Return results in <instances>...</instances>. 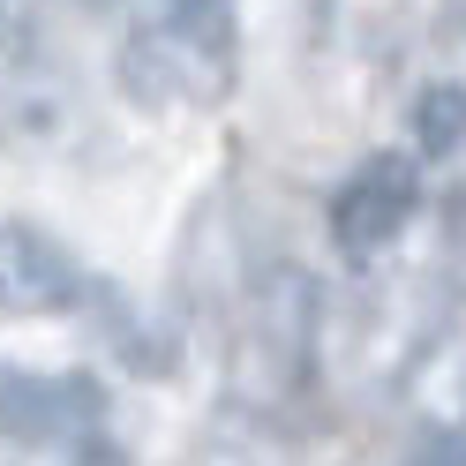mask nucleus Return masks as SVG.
Here are the masks:
<instances>
[{
  "mask_svg": "<svg viewBox=\"0 0 466 466\" xmlns=\"http://www.w3.org/2000/svg\"><path fill=\"white\" fill-rule=\"evenodd\" d=\"M414 211H421V166L406 151H376L331 196V241H339V256L369 264V256H384L414 226Z\"/></svg>",
  "mask_w": 466,
  "mask_h": 466,
  "instance_id": "1",
  "label": "nucleus"
},
{
  "mask_svg": "<svg viewBox=\"0 0 466 466\" xmlns=\"http://www.w3.org/2000/svg\"><path fill=\"white\" fill-rule=\"evenodd\" d=\"M106 421V384L98 376H46L23 361H0V444H53Z\"/></svg>",
  "mask_w": 466,
  "mask_h": 466,
  "instance_id": "2",
  "label": "nucleus"
},
{
  "mask_svg": "<svg viewBox=\"0 0 466 466\" xmlns=\"http://www.w3.org/2000/svg\"><path fill=\"white\" fill-rule=\"evenodd\" d=\"M91 279L46 226L0 218V316H68Z\"/></svg>",
  "mask_w": 466,
  "mask_h": 466,
  "instance_id": "3",
  "label": "nucleus"
},
{
  "mask_svg": "<svg viewBox=\"0 0 466 466\" xmlns=\"http://www.w3.org/2000/svg\"><path fill=\"white\" fill-rule=\"evenodd\" d=\"M196 61H188V46L166 31V23H136V31L121 38V91L143 106V113H166V106H181L196 91Z\"/></svg>",
  "mask_w": 466,
  "mask_h": 466,
  "instance_id": "4",
  "label": "nucleus"
},
{
  "mask_svg": "<svg viewBox=\"0 0 466 466\" xmlns=\"http://www.w3.org/2000/svg\"><path fill=\"white\" fill-rule=\"evenodd\" d=\"M158 23L188 46L196 76L211 83L233 76V0H158Z\"/></svg>",
  "mask_w": 466,
  "mask_h": 466,
  "instance_id": "5",
  "label": "nucleus"
},
{
  "mask_svg": "<svg viewBox=\"0 0 466 466\" xmlns=\"http://www.w3.org/2000/svg\"><path fill=\"white\" fill-rule=\"evenodd\" d=\"M414 151L436 166H459L466 158V83H429L414 98Z\"/></svg>",
  "mask_w": 466,
  "mask_h": 466,
  "instance_id": "6",
  "label": "nucleus"
},
{
  "mask_svg": "<svg viewBox=\"0 0 466 466\" xmlns=\"http://www.w3.org/2000/svg\"><path fill=\"white\" fill-rule=\"evenodd\" d=\"M399 466H466V436L459 429H421L414 451H406Z\"/></svg>",
  "mask_w": 466,
  "mask_h": 466,
  "instance_id": "7",
  "label": "nucleus"
},
{
  "mask_svg": "<svg viewBox=\"0 0 466 466\" xmlns=\"http://www.w3.org/2000/svg\"><path fill=\"white\" fill-rule=\"evenodd\" d=\"M68 466H128V451L106 444V436H76V459Z\"/></svg>",
  "mask_w": 466,
  "mask_h": 466,
  "instance_id": "8",
  "label": "nucleus"
}]
</instances>
